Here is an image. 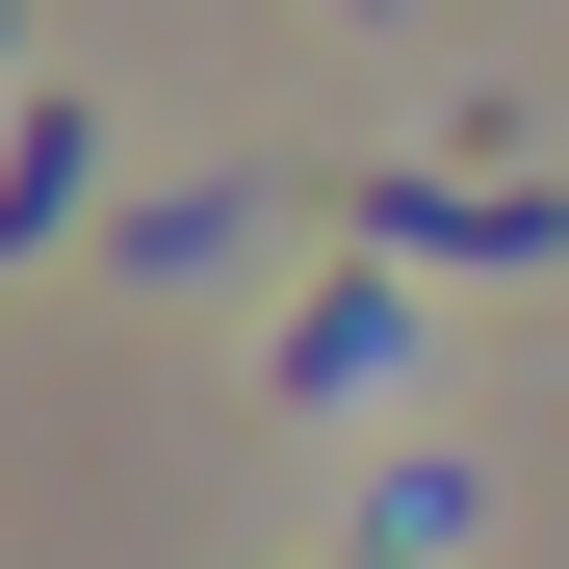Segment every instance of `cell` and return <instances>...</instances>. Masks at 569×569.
<instances>
[{
  "label": "cell",
  "instance_id": "cell-1",
  "mask_svg": "<svg viewBox=\"0 0 569 569\" xmlns=\"http://www.w3.org/2000/svg\"><path fill=\"white\" fill-rule=\"evenodd\" d=\"M337 233H362V259H440V284H543V259H569V181H518V156H440V181L362 156Z\"/></svg>",
  "mask_w": 569,
  "mask_h": 569
},
{
  "label": "cell",
  "instance_id": "cell-2",
  "mask_svg": "<svg viewBox=\"0 0 569 569\" xmlns=\"http://www.w3.org/2000/svg\"><path fill=\"white\" fill-rule=\"evenodd\" d=\"M78 208H104V104L52 78V104L0 130V259H27V233H78Z\"/></svg>",
  "mask_w": 569,
  "mask_h": 569
},
{
  "label": "cell",
  "instance_id": "cell-3",
  "mask_svg": "<svg viewBox=\"0 0 569 569\" xmlns=\"http://www.w3.org/2000/svg\"><path fill=\"white\" fill-rule=\"evenodd\" d=\"M362 362H389V284H311V311H284V389H311V415H337V389H362Z\"/></svg>",
  "mask_w": 569,
  "mask_h": 569
},
{
  "label": "cell",
  "instance_id": "cell-4",
  "mask_svg": "<svg viewBox=\"0 0 569 569\" xmlns=\"http://www.w3.org/2000/svg\"><path fill=\"white\" fill-rule=\"evenodd\" d=\"M208 233H233V181H156V208H104V259H130V284H208Z\"/></svg>",
  "mask_w": 569,
  "mask_h": 569
},
{
  "label": "cell",
  "instance_id": "cell-5",
  "mask_svg": "<svg viewBox=\"0 0 569 569\" xmlns=\"http://www.w3.org/2000/svg\"><path fill=\"white\" fill-rule=\"evenodd\" d=\"M362 27H415V0H362Z\"/></svg>",
  "mask_w": 569,
  "mask_h": 569
}]
</instances>
